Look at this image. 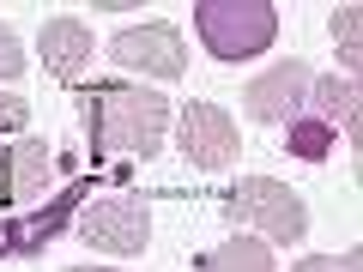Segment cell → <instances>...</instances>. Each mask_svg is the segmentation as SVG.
<instances>
[{
	"mask_svg": "<svg viewBox=\"0 0 363 272\" xmlns=\"http://www.w3.org/2000/svg\"><path fill=\"white\" fill-rule=\"evenodd\" d=\"M169 121H176V109L164 91L128 85V79H109L85 97V133L97 157H157Z\"/></svg>",
	"mask_w": 363,
	"mask_h": 272,
	"instance_id": "obj_1",
	"label": "cell"
},
{
	"mask_svg": "<svg viewBox=\"0 0 363 272\" xmlns=\"http://www.w3.org/2000/svg\"><path fill=\"white\" fill-rule=\"evenodd\" d=\"M194 30L206 42V55H218V61H255L279 37V13L267 0H200Z\"/></svg>",
	"mask_w": 363,
	"mask_h": 272,
	"instance_id": "obj_2",
	"label": "cell"
},
{
	"mask_svg": "<svg viewBox=\"0 0 363 272\" xmlns=\"http://www.w3.org/2000/svg\"><path fill=\"white\" fill-rule=\"evenodd\" d=\"M224 212H230V224H255L260 242H303V236H309V206H303V194L285 188V181H272V176H242L236 194L224 200Z\"/></svg>",
	"mask_w": 363,
	"mask_h": 272,
	"instance_id": "obj_3",
	"label": "cell"
},
{
	"mask_svg": "<svg viewBox=\"0 0 363 272\" xmlns=\"http://www.w3.org/2000/svg\"><path fill=\"white\" fill-rule=\"evenodd\" d=\"M79 242L97 248V254H145V242H152V206H145L140 194H109L97 200V206L79 212Z\"/></svg>",
	"mask_w": 363,
	"mask_h": 272,
	"instance_id": "obj_4",
	"label": "cell"
},
{
	"mask_svg": "<svg viewBox=\"0 0 363 272\" xmlns=\"http://www.w3.org/2000/svg\"><path fill=\"white\" fill-rule=\"evenodd\" d=\"M109 61L128 67V73H145V79H182L188 73V42H182L176 25L152 18V25H128L109 37Z\"/></svg>",
	"mask_w": 363,
	"mask_h": 272,
	"instance_id": "obj_5",
	"label": "cell"
},
{
	"mask_svg": "<svg viewBox=\"0 0 363 272\" xmlns=\"http://www.w3.org/2000/svg\"><path fill=\"white\" fill-rule=\"evenodd\" d=\"M176 140L194 169H230L236 152H242V133H236V121L218 103H188L176 115Z\"/></svg>",
	"mask_w": 363,
	"mask_h": 272,
	"instance_id": "obj_6",
	"label": "cell"
},
{
	"mask_svg": "<svg viewBox=\"0 0 363 272\" xmlns=\"http://www.w3.org/2000/svg\"><path fill=\"white\" fill-rule=\"evenodd\" d=\"M309 61H279V67H267L260 79H248V91H242V109L255 121H297V109L309 103Z\"/></svg>",
	"mask_w": 363,
	"mask_h": 272,
	"instance_id": "obj_7",
	"label": "cell"
},
{
	"mask_svg": "<svg viewBox=\"0 0 363 272\" xmlns=\"http://www.w3.org/2000/svg\"><path fill=\"white\" fill-rule=\"evenodd\" d=\"M49 169H67V157L49 152V140H13L0 152V200L18 206V200H37L49 188Z\"/></svg>",
	"mask_w": 363,
	"mask_h": 272,
	"instance_id": "obj_8",
	"label": "cell"
},
{
	"mask_svg": "<svg viewBox=\"0 0 363 272\" xmlns=\"http://www.w3.org/2000/svg\"><path fill=\"white\" fill-rule=\"evenodd\" d=\"M37 55L43 67H49L55 79H79L91 61V30L79 25V18H49V25L37 30Z\"/></svg>",
	"mask_w": 363,
	"mask_h": 272,
	"instance_id": "obj_9",
	"label": "cell"
},
{
	"mask_svg": "<svg viewBox=\"0 0 363 272\" xmlns=\"http://www.w3.org/2000/svg\"><path fill=\"white\" fill-rule=\"evenodd\" d=\"M309 103H315V121H327V128H345V140L357 145L363 140V115H357V79L345 73H327V79H309Z\"/></svg>",
	"mask_w": 363,
	"mask_h": 272,
	"instance_id": "obj_10",
	"label": "cell"
},
{
	"mask_svg": "<svg viewBox=\"0 0 363 272\" xmlns=\"http://www.w3.org/2000/svg\"><path fill=\"white\" fill-rule=\"evenodd\" d=\"M79 200H85V181H73L49 212H37V218H25L18 230H6V236H0V254H43V242L61 230V218H73V212H79Z\"/></svg>",
	"mask_w": 363,
	"mask_h": 272,
	"instance_id": "obj_11",
	"label": "cell"
},
{
	"mask_svg": "<svg viewBox=\"0 0 363 272\" xmlns=\"http://www.w3.org/2000/svg\"><path fill=\"white\" fill-rule=\"evenodd\" d=\"M194 272H272V242L260 236H230V242L206 248L194 260Z\"/></svg>",
	"mask_w": 363,
	"mask_h": 272,
	"instance_id": "obj_12",
	"label": "cell"
},
{
	"mask_svg": "<svg viewBox=\"0 0 363 272\" xmlns=\"http://www.w3.org/2000/svg\"><path fill=\"white\" fill-rule=\"evenodd\" d=\"M333 140H339V133L327 128V121L297 115V121H291V133H285V152L303 157V164H327V157H333Z\"/></svg>",
	"mask_w": 363,
	"mask_h": 272,
	"instance_id": "obj_13",
	"label": "cell"
},
{
	"mask_svg": "<svg viewBox=\"0 0 363 272\" xmlns=\"http://www.w3.org/2000/svg\"><path fill=\"white\" fill-rule=\"evenodd\" d=\"M333 42H339V61H345V79H357V67H363V6H339L333 13Z\"/></svg>",
	"mask_w": 363,
	"mask_h": 272,
	"instance_id": "obj_14",
	"label": "cell"
},
{
	"mask_svg": "<svg viewBox=\"0 0 363 272\" xmlns=\"http://www.w3.org/2000/svg\"><path fill=\"white\" fill-rule=\"evenodd\" d=\"M291 272H363V248H345V254H309Z\"/></svg>",
	"mask_w": 363,
	"mask_h": 272,
	"instance_id": "obj_15",
	"label": "cell"
},
{
	"mask_svg": "<svg viewBox=\"0 0 363 272\" xmlns=\"http://www.w3.org/2000/svg\"><path fill=\"white\" fill-rule=\"evenodd\" d=\"M25 121H30V103L18 91H0V133H18Z\"/></svg>",
	"mask_w": 363,
	"mask_h": 272,
	"instance_id": "obj_16",
	"label": "cell"
},
{
	"mask_svg": "<svg viewBox=\"0 0 363 272\" xmlns=\"http://www.w3.org/2000/svg\"><path fill=\"white\" fill-rule=\"evenodd\" d=\"M25 73V49H18V37L6 25H0V79H18Z\"/></svg>",
	"mask_w": 363,
	"mask_h": 272,
	"instance_id": "obj_17",
	"label": "cell"
},
{
	"mask_svg": "<svg viewBox=\"0 0 363 272\" xmlns=\"http://www.w3.org/2000/svg\"><path fill=\"white\" fill-rule=\"evenodd\" d=\"M67 272H116V266H67Z\"/></svg>",
	"mask_w": 363,
	"mask_h": 272,
	"instance_id": "obj_18",
	"label": "cell"
}]
</instances>
